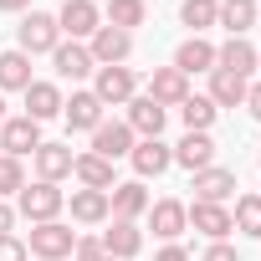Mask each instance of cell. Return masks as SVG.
<instances>
[{
    "label": "cell",
    "mask_w": 261,
    "mask_h": 261,
    "mask_svg": "<svg viewBox=\"0 0 261 261\" xmlns=\"http://www.w3.org/2000/svg\"><path fill=\"white\" fill-rule=\"evenodd\" d=\"M62 210H67V195H62L57 185H46V179H36V185H21V195H16V215H26L31 225L62 220Z\"/></svg>",
    "instance_id": "cell-1"
},
{
    "label": "cell",
    "mask_w": 261,
    "mask_h": 261,
    "mask_svg": "<svg viewBox=\"0 0 261 261\" xmlns=\"http://www.w3.org/2000/svg\"><path fill=\"white\" fill-rule=\"evenodd\" d=\"M16 41H21V51H26V57H51V51H57V41H62V26H57V16H51V11H26V16H21V26H16Z\"/></svg>",
    "instance_id": "cell-2"
},
{
    "label": "cell",
    "mask_w": 261,
    "mask_h": 261,
    "mask_svg": "<svg viewBox=\"0 0 261 261\" xmlns=\"http://www.w3.org/2000/svg\"><path fill=\"white\" fill-rule=\"evenodd\" d=\"M26 251H31L36 261H67V256L77 251V230H72L67 220L31 225V241H26Z\"/></svg>",
    "instance_id": "cell-3"
},
{
    "label": "cell",
    "mask_w": 261,
    "mask_h": 261,
    "mask_svg": "<svg viewBox=\"0 0 261 261\" xmlns=\"http://www.w3.org/2000/svg\"><path fill=\"white\" fill-rule=\"evenodd\" d=\"M134 128H128L123 118H102L97 128H92V149L87 154H97V159H108V164H118V159H128L134 154Z\"/></svg>",
    "instance_id": "cell-4"
},
{
    "label": "cell",
    "mask_w": 261,
    "mask_h": 261,
    "mask_svg": "<svg viewBox=\"0 0 261 261\" xmlns=\"http://www.w3.org/2000/svg\"><path fill=\"white\" fill-rule=\"evenodd\" d=\"M123 108H128L123 123L134 128V139H159V134H164V123H169V108H159L149 92H134Z\"/></svg>",
    "instance_id": "cell-5"
},
{
    "label": "cell",
    "mask_w": 261,
    "mask_h": 261,
    "mask_svg": "<svg viewBox=\"0 0 261 261\" xmlns=\"http://www.w3.org/2000/svg\"><path fill=\"white\" fill-rule=\"evenodd\" d=\"M92 92H97L102 108H123L139 92V77H134V67H97L92 72Z\"/></svg>",
    "instance_id": "cell-6"
},
{
    "label": "cell",
    "mask_w": 261,
    "mask_h": 261,
    "mask_svg": "<svg viewBox=\"0 0 261 261\" xmlns=\"http://www.w3.org/2000/svg\"><path fill=\"white\" fill-rule=\"evenodd\" d=\"M57 26H62V41H92V31L102 26V11L92 0H67L57 11Z\"/></svg>",
    "instance_id": "cell-7"
},
{
    "label": "cell",
    "mask_w": 261,
    "mask_h": 261,
    "mask_svg": "<svg viewBox=\"0 0 261 261\" xmlns=\"http://www.w3.org/2000/svg\"><path fill=\"white\" fill-rule=\"evenodd\" d=\"M41 144H46V139H41V123H31L26 113L0 123V154H11V159H26V154H36Z\"/></svg>",
    "instance_id": "cell-8"
},
{
    "label": "cell",
    "mask_w": 261,
    "mask_h": 261,
    "mask_svg": "<svg viewBox=\"0 0 261 261\" xmlns=\"http://www.w3.org/2000/svg\"><path fill=\"white\" fill-rule=\"evenodd\" d=\"M87 51H92L97 67H128V57H134V36L118 31V26H97L92 41H87Z\"/></svg>",
    "instance_id": "cell-9"
},
{
    "label": "cell",
    "mask_w": 261,
    "mask_h": 261,
    "mask_svg": "<svg viewBox=\"0 0 261 261\" xmlns=\"http://www.w3.org/2000/svg\"><path fill=\"white\" fill-rule=\"evenodd\" d=\"M149 230L169 246V241H179L185 230H190V205L185 200H154L149 205Z\"/></svg>",
    "instance_id": "cell-10"
},
{
    "label": "cell",
    "mask_w": 261,
    "mask_h": 261,
    "mask_svg": "<svg viewBox=\"0 0 261 261\" xmlns=\"http://www.w3.org/2000/svg\"><path fill=\"white\" fill-rule=\"evenodd\" d=\"M149 190H144V179H118L113 190H108V210H113V220H139V215H149Z\"/></svg>",
    "instance_id": "cell-11"
},
{
    "label": "cell",
    "mask_w": 261,
    "mask_h": 261,
    "mask_svg": "<svg viewBox=\"0 0 261 261\" xmlns=\"http://www.w3.org/2000/svg\"><path fill=\"white\" fill-rule=\"evenodd\" d=\"M102 102H97V92L92 87H77L67 102H62V118H67V128H72V134H92V128L102 123Z\"/></svg>",
    "instance_id": "cell-12"
},
{
    "label": "cell",
    "mask_w": 261,
    "mask_h": 261,
    "mask_svg": "<svg viewBox=\"0 0 261 261\" xmlns=\"http://www.w3.org/2000/svg\"><path fill=\"white\" fill-rule=\"evenodd\" d=\"M128 164H134L139 179H159V174L174 164V144H164V139H139L134 154H128Z\"/></svg>",
    "instance_id": "cell-13"
},
{
    "label": "cell",
    "mask_w": 261,
    "mask_h": 261,
    "mask_svg": "<svg viewBox=\"0 0 261 261\" xmlns=\"http://www.w3.org/2000/svg\"><path fill=\"white\" fill-rule=\"evenodd\" d=\"M195 200L200 205H225L230 195H236V169H225V164H210V169H200L195 174Z\"/></svg>",
    "instance_id": "cell-14"
},
{
    "label": "cell",
    "mask_w": 261,
    "mask_h": 261,
    "mask_svg": "<svg viewBox=\"0 0 261 261\" xmlns=\"http://www.w3.org/2000/svg\"><path fill=\"white\" fill-rule=\"evenodd\" d=\"M97 241H102V251H108L113 261H134V256L144 251V230H139V220H113Z\"/></svg>",
    "instance_id": "cell-15"
},
{
    "label": "cell",
    "mask_w": 261,
    "mask_h": 261,
    "mask_svg": "<svg viewBox=\"0 0 261 261\" xmlns=\"http://www.w3.org/2000/svg\"><path fill=\"white\" fill-rule=\"evenodd\" d=\"M51 67H57V77H72V82H82V77H92V72H97V62H92L87 41H57Z\"/></svg>",
    "instance_id": "cell-16"
},
{
    "label": "cell",
    "mask_w": 261,
    "mask_h": 261,
    "mask_svg": "<svg viewBox=\"0 0 261 261\" xmlns=\"http://www.w3.org/2000/svg\"><path fill=\"white\" fill-rule=\"evenodd\" d=\"M31 159H36V179H46V185H62V179H72V164H77L72 144H41Z\"/></svg>",
    "instance_id": "cell-17"
},
{
    "label": "cell",
    "mask_w": 261,
    "mask_h": 261,
    "mask_svg": "<svg viewBox=\"0 0 261 261\" xmlns=\"http://www.w3.org/2000/svg\"><path fill=\"white\" fill-rule=\"evenodd\" d=\"M149 97H154L159 108H179V102L190 97V77L174 72V67H154V72H149Z\"/></svg>",
    "instance_id": "cell-18"
},
{
    "label": "cell",
    "mask_w": 261,
    "mask_h": 261,
    "mask_svg": "<svg viewBox=\"0 0 261 261\" xmlns=\"http://www.w3.org/2000/svg\"><path fill=\"white\" fill-rule=\"evenodd\" d=\"M21 97H26V118H31V123L62 118V102H67V97H62V87H57V82H41V77H36Z\"/></svg>",
    "instance_id": "cell-19"
},
{
    "label": "cell",
    "mask_w": 261,
    "mask_h": 261,
    "mask_svg": "<svg viewBox=\"0 0 261 261\" xmlns=\"http://www.w3.org/2000/svg\"><path fill=\"white\" fill-rule=\"evenodd\" d=\"M169 67H174V72H185V77H195V72H215V46H210L205 36H185Z\"/></svg>",
    "instance_id": "cell-20"
},
{
    "label": "cell",
    "mask_w": 261,
    "mask_h": 261,
    "mask_svg": "<svg viewBox=\"0 0 261 261\" xmlns=\"http://www.w3.org/2000/svg\"><path fill=\"white\" fill-rule=\"evenodd\" d=\"M174 164L190 169V174L210 169V164H215V139H210V134H185V139L174 144Z\"/></svg>",
    "instance_id": "cell-21"
},
{
    "label": "cell",
    "mask_w": 261,
    "mask_h": 261,
    "mask_svg": "<svg viewBox=\"0 0 261 261\" xmlns=\"http://www.w3.org/2000/svg\"><path fill=\"white\" fill-rule=\"evenodd\" d=\"M256 57H261V51H256L246 36H230L225 46H215V67H220V72H236V77H251V72H256Z\"/></svg>",
    "instance_id": "cell-22"
},
{
    "label": "cell",
    "mask_w": 261,
    "mask_h": 261,
    "mask_svg": "<svg viewBox=\"0 0 261 261\" xmlns=\"http://www.w3.org/2000/svg\"><path fill=\"white\" fill-rule=\"evenodd\" d=\"M67 210H72L77 225H102V220H113V210H108V190H72Z\"/></svg>",
    "instance_id": "cell-23"
},
{
    "label": "cell",
    "mask_w": 261,
    "mask_h": 261,
    "mask_svg": "<svg viewBox=\"0 0 261 261\" xmlns=\"http://www.w3.org/2000/svg\"><path fill=\"white\" fill-rule=\"evenodd\" d=\"M190 230H200V236H210V241H225L236 225H230V210L225 205H190Z\"/></svg>",
    "instance_id": "cell-24"
},
{
    "label": "cell",
    "mask_w": 261,
    "mask_h": 261,
    "mask_svg": "<svg viewBox=\"0 0 261 261\" xmlns=\"http://www.w3.org/2000/svg\"><path fill=\"white\" fill-rule=\"evenodd\" d=\"M36 77H31V57L16 46V51H0V97L6 92H26Z\"/></svg>",
    "instance_id": "cell-25"
},
{
    "label": "cell",
    "mask_w": 261,
    "mask_h": 261,
    "mask_svg": "<svg viewBox=\"0 0 261 261\" xmlns=\"http://www.w3.org/2000/svg\"><path fill=\"white\" fill-rule=\"evenodd\" d=\"M72 179H77L82 190H113V185H118L113 164H108V159H97V154H77V164H72Z\"/></svg>",
    "instance_id": "cell-26"
},
{
    "label": "cell",
    "mask_w": 261,
    "mask_h": 261,
    "mask_svg": "<svg viewBox=\"0 0 261 261\" xmlns=\"http://www.w3.org/2000/svg\"><path fill=\"white\" fill-rule=\"evenodd\" d=\"M246 87H251L246 77H236V72H220V67H215V72H210V92H205V97H210L215 108H241V102H246Z\"/></svg>",
    "instance_id": "cell-27"
},
{
    "label": "cell",
    "mask_w": 261,
    "mask_h": 261,
    "mask_svg": "<svg viewBox=\"0 0 261 261\" xmlns=\"http://www.w3.org/2000/svg\"><path fill=\"white\" fill-rule=\"evenodd\" d=\"M256 21H261V6H256V0H220V21H215V26H225L230 36H246Z\"/></svg>",
    "instance_id": "cell-28"
},
{
    "label": "cell",
    "mask_w": 261,
    "mask_h": 261,
    "mask_svg": "<svg viewBox=\"0 0 261 261\" xmlns=\"http://www.w3.org/2000/svg\"><path fill=\"white\" fill-rule=\"evenodd\" d=\"M179 118H185V134H210V123L220 118V108L205 97V92H190L179 102Z\"/></svg>",
    "instance_id": "cell-29"
},
{
    "label": "cell",
    "mask_w": 261,
    "mask_h": 261,
    "mask_svg": "<svg viewBox=\"0 0 261 261\" xmlns=\"http://www.w3.org/2000/svg\"><path fill=\"white\" fill-rule=\"evenodd\" d=\"M144 21H149L144 0H108V6H102V26H118L128 36H134V26H144Z\"/></svg>",
    "instance_id": "cell-30"
},
{
    "label": "cell",
    "mask_w": 261,
    "mask_h": 261,
    "mask_svg": "<svg viewBox=\"0 0 261 261\" xmlns=\"http://www.w3.org/2000/svg\"><path fill=\"white\" fill-rule=\"evenodd\" d=\"M179 21L190 26V36H205V31L220 21V0H185V6H179Z\"/></svg>",
    "instance_id": "cell-31"
},
{
    "label": "cell",
    "mask_w": 261,
    "mask_h": 261,
    "mask_svg": "<svg viewBox=\"0 0 261 261\" xmlns=\"http://www.w3.org/2000/svg\"><path fill=\"white\" fill-rule=\"evenodd\" d=\"M230 225L251 241H261V195H236V210H230Z\"/></svg>",
    "instance_id": "cell-32"
},
{
    "label": "cell",
    "mask_w": 261,
    "mask_h": 261,
    "mask_svg": "<svg viewBox=\"0 0 261 261\" xmlns=\"http://www.w3.org/2000/svg\"><path fill=\"white\" fill-rule=\"evenodd\" d=\"M21 185H26V169H21V159H11V154H0V200H11V195H21Z\"/></svg>",
    "instance_id": "cell-33"
},
{
    "label": "cell",
    "mask_w": 261,
    "mask_h": 261,
    "mask_svg": "<svg viewBox=\"0 0 261 261\" xmlns=\"http://www.w3.org/2000/svg\"><path fill=\"white\" fill-rule=\"evenodd\" d=\"M72 256H77V261H113L97 236H77V251H72Z\"/></svg>",
    "instance_id": "cell-34"
},
{
    "label": "cell",
    "mask_w": 261,
    "mask_h": 261,
    "mask_svg": "<svg viewBox=\"0 0 261 261\" xmlns=\"http://www.w3.org/2000/svg\"><path fill=\"white\" fill-rule=\"evenodd\" d=\"M200 261H241V251H236V246H225V241H210V246L200 251Z\"/></svg>",
    "instance_id": "cell-35"
},
{
    "label": "cell",
    "mask_w": 261,
    "mask_h": 261,
    "mask_svg": "<svg viewBox=\"0 0 261 261\" xmlns=\"http://www.w3.org/2000/svg\"><path fill=\"white\" fill-rule=\"evenodd\" d=\"M31 251H26V241H16V236H0V261H26Z\"/></svg>",
    "instance_id": "cell-36"
},
{
    "label": "cell",
    "mask_w": 261,
    "mask_h": 261,
    "mask_svg": "<svg viewBox=\"0 0 261 261\" xmlns=\"http://www.w3.org/2000/svg\"><path fill=\"white\" fill-rule=\"evenodd\" d=\"M16 220H21L16 205H11V200H0V236H16Z\"/></svg>",
    "instance_id": "cell-37"
},
{
    "label": "cell",
    "mask_w": 261,
    "mask_h": 261,
    "mask_svg": "<svg viewBox=\"0 0 261 261\" xmlns=\"http://www.w3.org/2000/svg\"><path fill=\"white\" fill-rule=\"evenodd\" d=\"M154 261H190V251H185L179 241H169L164 251H154Z\"/></svg>",
    "instance_id": "cell-38"
},
{
    "label": "cell",
    "mask_w": 261,
    "mask_h": 261,
    "mask_svg": "<svg viewBox=\"0 0 261 261\" xmlns=\"http://www.w3.org/2000/svg\"><path fill=\"white\" fill-rule=\"evenodd\" d=\"M241 108H246V113L261 123V82H256V87H246V102H241Z\"/></svg>",
    "instance_id": "cell-39"
},
{
    "label": "cell",
    "mask_w": 261,
    "mask_h": 261,
    "mask_svg": "<svg viewBox=\"0 0 261 261\" xmlns=\"http://www.w3.org/2000/svg\"><path fill=\"white\" fill-rule=\"evenodd\" d=\"M0 11H6V16H21V11H31V0H0Z\"/></svg>",
    "instance_id": "cell-40"
},
{
    "label": "cell",
    "mask_w": 261,
    "mask_h": 261,
    "mask_svg": "<svg viewBox=\"0 0 261 261\" xmlns=\"http://www.w3.org/2000/svg\"><path fill=\"white\" fill-rule=\"evenodd\" d=\"M6 118H11V113H6V97H0V123H6Z\"/></svg>",
    "instance_id": "cell-41"
},
{
    "label": "cell",
    "mask_w": 261,
    "mask_h": 261,
    "mask_svg": "<svg viewBox=\"0 0 261 261\" xmlns=\"http://www.w3.org/2000/svg\"><path fill=\"white\" fill-rule=\"evenodd\" d=\"M256 67H261V57H256Z\"/></svg>",
    "instance_id": "cell-42"
}]
</instances>
